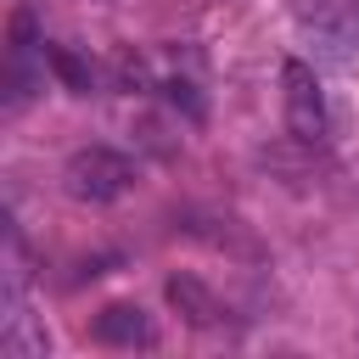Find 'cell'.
Returning <instances> with one entry per match:
<instances>
[{
  "instance_id": "obj_4",
  "label": "cell",
  "mask_w": 359,
  "mask_h": 359,
  "mask_svg": "<svg viewBox=\"0 0 359 359\" xmlns=\"http://www.w3.org/2000/svg\"><path fill=\"white\" fill-rule=\"evenodd\" d=\"M0 353L6 359H45L50 353V331L28 314L22 292H6V320H0Z\"/></svg>"
},
{
  "instance_id": "obj_9",
  "label": "cell",
  "mask_w": 359,
  "mask_h": 359,
  "mask_svg": "<svg viewBox=\"0 0 359 359\" xmlns=\"http://www.w3.org/2000/svg\"><path fill=\"white\" fill-rule=\"evenodd\" d=\"M168 101H174V107H185L191 118H202V101H196V84H185V79H174V84H168Z\"/></svg>"
},
{
  "instance_id": "obj_1",
  "label": "cell",
  "mask_w": 359,
  "mask_h": 359,
  "mask_svg": "<svg viewBox=\"0 0 359 359\" xmlns=\"http://www.w3.org/2000/svg\"><path fill=\"white\" fill-rule=\"evenodd\" d=\"M280 101H286V129L297 146H325L331 135V112H325V90L314 79V67L303 56L280 62Z\"/></svg>"
},
{
  "instance_id": "obj_6",
  "label": "cell",
  "mask_w": 359,
  "mask_h": 359,
  "mask_svg": "<svg viewBox=\"0 0 359 359\" xmlns=\"http://www.w3.org/2000/svg\"><path fill=\"white\" fill-rule=\"evenodd\" d=\"M163 292H168V303L180 309V320H185V325H202V331H208V325H219V320H224L219 297H213L196 275H168V280H163Z\"/></svg>"
},
{
  "instance_id": "obj_3",
  "label": "cell",
  "mask_w": 359,
  "mask_h": 359,
  "mask_svg": "<svg viewBox=\"0 0 359 359\" xmlns=\"http://www.w3.org/2000/svg\"><path fill=\"white\" fill-rule=\"evenodd\" d=\"M292 17L303 22V34H314L337 56L359 45V0H292Z\"/></svg>"
},
{
  "instance_id": "obj_5",
  "label": "cell",
  "mask_w": 359,
  "mask_h": 359,
  "mask_svg": "<svg viewBox=\"0 0 359 359\" xmlns=\"http://www.w3.org/2000/svg\"><path fill=\"white\" fill-rule=\"evenodd\" d=\"M95 342H107V348H151L157 325H151V314L140 303H107L95 314Z\"/></svg>"
},
{
  "instance_id": "obj_8",
  "label": "cell",
  "mask_w": 359,
  "mask_h": 359,
  "mask_svg": "<svg viewBox=\"0 0 359 359\" xmlns=\"http://www.w3.org/2000/svg\"><path fill=\"white\" fill-rule=\"evenodd\" d=\"M112 84H118V90H146V84H151L146 56H135L129 45H118V50H112Z\"/></svg>"
},
{
  "instance_id": "obj_7",
  "label": "cell",
  "mask_w": 359,
  "mask_h": 359,
  "mask_svg": "<svg viewBox=\"0 0 359 359\" xmlns=\"http://www.w3.org/2000/svg\"><path fill=\"white\" fill-rule=\"evenodd\" d=\"M45 62H50V73L62 79V90H73V95H90V90H95V67H90L73 45H45Z\"/></svg>"
},
{
  "instance_id": "obj_2",
  "label": "cell",
  "mask_w": 359,
  "mask_h": 359,
  "mask_svg": "<svg viewBox=\"0 0 359 359\" xmlns=\"http://www.w3.org/2000/svg\"><path fill=\"white\" fill-rule=\"evenodd\" d=\"M62 185L79 202H118L135 185V163L123 151H112V146H79L67 157V168H62Z\"/></svg>"
}]
</instances>
